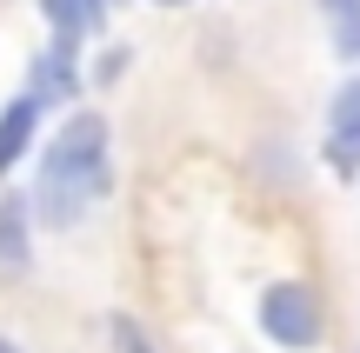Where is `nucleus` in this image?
Listing matches in <instances>:
<instances>
[{
	"mask_svg": "<svg viewBox=\"0 0 360 353\" xmlns=\"http://www.w3.org/2000/svg\"><path fill=\"white\" fill-rule=\"evenodd\" d=\"M120 74H127V53H101V67H94V80H120Z\"/></svg>",
	"mask_w": 360,
	"mask_h": 353,
	"instance_id": "10",
	"label": "nucleus"
},
{
	"mask_svg": "<svg viewBox=\"0 0 360 353\" xmlns=\"http://www.w3.org/2000/svg\"><path fill=\"white\" fill-rule=\"evenodd\" d=\"M40 13L53 27V47H80L107 27V0H40Z\"/></svg>",
	"mask_w": 360,
	"mask_h": 353,
	"instance_id": "6",
	"label": "nucleus"
},
{
	"mask_svg": "<svg viewBox=\"0 0 360 353\" xmlns=\"http://www.w3.org/2000/svg\"><path fill=\"white\" fill-rule=\"evenodd\" d=\"M107 7H114V0H107Z\"/></svg>",
	"mask_w": 360,
	"mask_h": 353,
	"instance_id": "13",
	"label": "nucleus"
},
{
	"mask_svg": "<svg viewBox=\"0 0 360 353\" xmlns=\"http://www.w3.org/2000/svg\"><path fill=\"white\" fill-rule=\"evenodd\" d=\"M154 7H193V0H154Z\"/></svg>",
	"mask_w": 360,
	"mask_h": 353,
	"instance_id": "12",
	"label": "nucleus"
},
{
	"mask_svg": "<svg viewBox=\"0 0 360 353\" xmlns=\"http://www.w3.org/2000/svg\"><path fill=\"white\" fill-rule=\"evenodd\" d=\"M107 340H114V353H154V340L134 314H107Z\"/></svg>",
	"mask_w": 360,
	"mask_h": 353,
	"instance_id": "9",
	"label": "nucleus"
},
{
	"mask_svg": "<svg viewBox=\"0 0 360 353\" xmlns=\"http://www.w3.org/2000/svg\"><path fill=\"white\" fill-rule=\"evenodd\" d=\"M0 353H20V340H13V333H0Z\"/></svg>",
	"mask_w": 360,
	"mask_h": 353,
	"instance_id": "11",
	"label": "nucleus"
},
{
	"mask_svg": "<svg viewBox=\"0 0 360 353\" xmlns=\"http://www.w3.org/2000/svg\"><path fill=\"white\" fill-rule=\"evenodd\" d=\"M321 160H327V173H340V180H360V74H347L334 93H327Z\"/></svg>",
	"mask_w": 360,
	"mask_h": 353,
	"instance_id": "3",
	"label": "nucleus"
},
{
	"mask_svg": "<svg viewBox=\"0 0 360 353\" xmlns=\"http://www.w3.org/2000/svg\"><path fill=\"white\" fill-rule=\"evenodd\" d=\"M254 320H260V333H267L274 347H287V353H314L321 333H327L321 293H314L307 280H274V287H260Z\"/></svg>",
	"mask_w": 360,
	"mask_h": 353,
	"instance_id": "2",
	"label": "nucleus"
},
{
	"mask_svg": "<svg viewBox=\"0 0 360 353\" xmlns=\"http://www.w3.org/2000/svg\"><path fill=\"white\" fill-rule=\"evenodd\" d=\"M114 187V127L107 114H67L60 133L40 154V187H34V213L47 227H74L94 200H107Z\"/></svg>",
	"mask_w": 360,
	"mask_h": 353,
	"instance_id": "1",
	"label": "nucleus"
},
{
	"mask_svg": "<svg viewBox=\"0 0 360 353\" xmlns=\"http://www.w3.org/2000/svg\"><path fill=\"white\" fill-rule=\"evenodd\" d=\"M34 260V200L7 194L0 200V274H20Z\"/></svg>",
	"mask_w": 360,
	"mask_h": 353,
	"instance_id": "7",
	"label": "nucleus"
},
{
	"mask_svg": "<svg viewBox=\"0 0 360 353\" xmlns=\"http://www.w3.org/2000/svg\"><path fill=\"white\" fill-rule=\"evenodd\" d=\"M40 114H47V107H40L34 93H13V100L0 107V180H7V173L20 167V154L34 147V133H40Z\"/></svg>",
	"mask_w": 360,
	"mask_h": 353,
	"instance_id": "5",
	"label": "nucleus"
},
{
	"mask_svg": "<svg viewBox=\"0 0 360 353\" xmlns=\"http://www.w3.org/2000/svg\"><path fill=\"white\" fill-rule=\"evenodd\" d=\"M27 80H34V100L40 107H60V100H74L80 93V67H74V47H40L34 53V67H27Z\"/></svg>",
	"mask_w": 360,
	"mask_h": 353,
	"instance_id": "4",
	"label": "nucleus"
},
{
	"mask_svg": "<svg viewBox=\"0 0 360 353\" xmlns=\"http://www.w3.org/2000/svg\"><path fill=\"white\" fill-rule=\"evenodd\" d=\"M327 20V47H334V60L360 67V0H314Z\"/></svg>",
	"mask_w": 360,
	"mask_h": 353,
	"instance_id": "8",
	"label": "nucleus"
}]
</instances>
